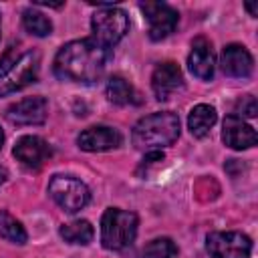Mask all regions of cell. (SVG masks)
I'll return each instance as SVG.
<instances>
[{
  "label": "cell",
  "instance_id": "1",
  "mask_svg": "<svg viewBox=\"0 0 258 258\" xmlns=\"http://www.w3.org/2000/svg\"><path fill=\"white\" fill-rule=\"evenodd\" d=\"M109 50L95 42L93 38H81L71 40L54 56V75L60 81H73V83H95L103 77L107 67Z\"/></svg>",
  "mask_w": 258,
  "mask_h": 258
},
{
  "label": "cell",
  "instance_id": "2",
  "mask_svg": "<svg viewBox=\"0 0 258 258\" xmlns=\"http://www.w3.org/2000/svg\"><path fill=\"white\" fill-rule=\"evenodd\" d=\"M179 137V117L171 111L151 113L133 127L131 141L141 151H159Z\"/></svg>",
  "mask_w": 258,
  "mask_h": 258
},
{
  "label": "cell",
  "instance_id": "3",
  "mask_svg": "<svg viewBox=\"0 0 258 258\" xmlns=\"http://www.w3.org/2000/svg\"><path fill=\"white\" fill-rule=\"evenodd\" d=\"M137 236V216L119 208H109L101 218V242L107 250H123Z\"/></svg>",
  "mask_w": 258,
  "mask_h": 258
},
{
  "label": "cell",
  "instance_id": "4",
  "mask_svg": "<svg viewBox=\"0 0 258 258\" xmlns=\"http://www.w3.org/2000/svg\"><path fill=\"white\" fill-rule=\"evenodd\" d=\"M91 30L93 40L109 48L125 36V32L129 30V18L125 10L117 6H101L91 18Z\"/></svg>",
  "mask_w": 258,
  "mask_h": 258
},
{
  "label": "cell",
  "instance_id": "5",
  "mask_svg": "<svg viewBox=\"0 0 258 258\" xmlns=\"http://www.w3.org/2000/svg\"><path fill=\"white\" fill-rule=\"evenodd\" d=\"M48 194L69 214L83 210L91 200L89 187L73 175H52L48 181Z\"/></svg>",
  "mask_w": 258,
  "mask_h": 258
},
{
  "label": "cell",
  "instance_id": "6",
  "mask_svg": "<svg viewBox=\"0 0 258 258\" xmlns=\"http://www.w3.org/2000/svg\"><path fill=\"white\" fill-rule=\"evenodd\" d=\"M40 58L36 52H24L18 60H14L8 69L0 73V97L16 93L38 79Z\"/></svg>",
  "mask_w": 258,
  "mask_h": 258
},
{
  "label": "cell",
  "instance_id": "7",
  "mask_svg": "<svg viewBox=\"0 0 258 258\" xmlns=\"http://www.w3.org/2000/svg\"><path fill=\"white\" fill-rule=\"evenodd\" d=\"M206 246L214 258H250L252 242L242 232H212Z\"/></svg>",
  "mask_w": 258,
  "mask_h": 258
},
{
  "label": "cell",
  "instance_id": "8",
  "mask_svg": "<svg viewBox=\"0 0 258 258\" xmlns=\"http://www.w3.org/2000/svg\"><path fill=\"white\" fill-rule=\"evenodd\" d=\"M139 8L147 20L151 40H161L175 30L179 16L171 6L163 4V2H141Z\"/></svg>",
  "mask_w": 258,
  "mask_h": 258
},
{
  "label": "cell",
  "instance_id": "9",
  "mask_svg": "<svg viewBox=\"0 0 258 258\" xmlns=\"http://www.w3.org/2000/svg\"><path fill=\"white\" fill-rule=\"evenodd\" d=\"M48 103L44 97H26L8 107L6 119L12 125H40L46 121Z\"/></svg>",
  "mask_w": 258,
  "mask_h": 258
},
{
  "label": "cell",
  "instance_id": "10",
  "mask_svg": "<svg viewBox=\"0 0 258 258\" xmlns=\"http://www.w3.org/2000/svg\"><path fill=\"white\" fill-rule=\"evenodd\" d=\"M151 87H153L157 101H167L173 93H177L183 87L181 69L171 60L157 64L153 75H151Z\"/></svg>",
  "mask_w": 258,
  "mask_h": 258
},
{
  "label": "cell",
  "instance_id": "11",
  "mask_svg": "<svg viewBox=\"0 0 258 258\" xmlns=\"http://www.w3.org/2000/svg\"><path fill=\"white\" fill-rule=\"evenodd\" d=\"M14 157L24 165V167H30V169H38L42 167V163L50 157V147L44 139L36 137V135H24L16 141L14 145Z\"/></svg>",
  "mask_w": 258,
  "mask_h": 258
},
{
  "label": "cell",
  "instance_id": "12",
  "mask_svg": "<svg viewBox=\"0 0 258 258\" xmlns=\"http://www.w3.org/2000/svg\"><path fill=\"white\" fill-rule=\"evenodd\" d=\"M187 67L191 75H196L202 81H210L216 71V54L212 48V42L204 36H198L191 42V52L187 56Z\"/></svg>",
  "mask_w": 258,
  "mask_h": 258
},
{
  "label": "cell",
  "instance_id": "13",
  "mask_svg": "<svg viewBox=\"0 0 258 258\" xmlns=\"http://www.w3.org/2000/svg\"><path fill=\"white\" fill-rule=\"evenodd\" d=\"M121 141H123L121 133L115 127H107V125L89 127L77 137L79 147L85 151H109L119 147Z\"/></svg>",
  "mask_w": 258,
  "mask_h": 258
},
{
  "label": "cell",
  "instance_id": "14",
  "mask_svg": "<svg viewBox=\"0 0 258 258\" xmlns=\"http://www.w3.org/2000/svg\"><path fill=\"white\" fill-rule=\"evenodd\" d=\"M220 64H222V71L228 77H238V79L250 77V73L254 69L252 54L242 44H228V46H224L222 56H220Z\"/></svg>",
  "mask_w": 258,
  "mask_h": 258
},
{
  "label": "cell",
  "instance_id": "15",
  "mask_svg": "<svg viewBox=\"0 0 258 258\" xmlns=\"http://www.w3.org/2000/svg\"><path fill=\"white\" fill-rule=\"evenodd\" d=\"M222 139L232 149H248V147L256 145V131L246 121H242L240 117L228 115L224 119Z\"/></svg>",
  "mask_w": 258,
  "mask_h": 258
},
{
  "label": "cell",
  "instance_id": "16",
  "mask_svg": "<svg viewBox=\"0 0 258 258\" xmlns=\"http://www.w3.org/2000/svg\"><path fill=\"white\" fill-rule=\"evenodd\" d=\"M218 115H216V109L212 105H206V103H200L196 105L191 111H189V117H187V127H189V133L198 139L206 137L214 123H216Z\"/></svg>",
  "mask_w": 258,
  "mask_h": 258
},
{
  "label": "cell",
  "instance_id": "17",
  "mask_svg": "<svg viewBox=\"0 0 258 258\" xmlns=\"http://www.w3.org/2000/svg\"><path fill=\"white\" fill-rule=\"evenodd\" d=\"M93 226L87 222V220H75V222H69V224H62L60 226V236L64 238V242L69 244H89L93 240Z\"/></svg>",
  "mask_w": 258,
  "mask_h": 258
},
{
  "label": "cell",
  "instance_id": "18",
  "mask_svg": "<svg viewBox=\"0 0 258 258\" xmlns=\"http://www.w3.org/2000/svg\"><path fill=\"white\" fill-rule=\"evenodd\" d=\"M107 99L113 105H129V103H135V91L125 79L111 77L107 81Z\"/></svg>",
  "mask_w": 258,
  "mask_h": 258
},
{
  "label": "cell",
  "instance_id": "19",
  "mask_svg": "<svg viewBox=\"0 0 258 258\" xmlns=\"http://www.w3.org/2000/svg\"><path fill=\"white\" fill-rule=\"evenodd\" d=\"M0 236L12 244H24L28 238L24 226L8 212H0Z\"/></svg>",
  "mask_w": 258,
  "mask_h": 258
},
{
  "label": "cell",
  "instance_id": "20",
  "mask_svg": "<svg viewBox=\"0 0 258 258\" xmlns=\"http://www.w3.org/2000/svg\"><path fill=\"white\" fill-rule=\"evenodd\" d=\"M22 24L26 28V32L34 34V36H48L52 32V22L38 10L28 8L22 14Z\"/></svg>",
  "mask_w": 258,
  "mask_h": 258
},
{
  "label": "cell",
  "instance_id": "21",
  "mask_svg": "<svg viewBox=\"0 0 258 258\" xmlns=\"http://www.w3.org/2000/svg\"><path fill=\"white\" fill-rule=\"evenodd\" d=\"M175 256H177V246L169 238H155L141 252V258H175Z\"/></svg>",
  "mask_w": 258,
  "mask_h": 258
},
{
  "label": "cell",
  "instance_id": "22",
  "mask_svg": "<svg viewBox=\"0 0 258 258\" xmlns=\"http://www.w3.org/2000/svg\"><path fill=\"white\" fill-rule=\"evenodd\" d=\"M258 111V105H256V99L252 95H244L238 103H236V117H254Z\"/></svg>",
  "mask_w": 258,
  "mask_h": 258
},
{
  "label": "cell",
  "instance_id": "23",
  "mask_svg": "<svg viewBox=\"0 0 258 258\" xmlns=\"http://www.w3.org/2000/svg\"><path fill=\"white\" fill-rule=\"evenodd\" d=\"M246 8H248V12H250L252 16H258V10H256V4H246Z\"/></svg>",
  "mask_w": 258,
  "mask_h": 258
},
{
  "label": "cell",
  "instance_id": "24",
  "mask_svg": "<svg viewBox=\"0 0 258 258\" xmlns=\"http://www.w3.org/2000/svg\"><path fill=\"white\" fill-rule=\"evenodd\" d=\"M4 179H6V169H4V167H0V183H2Z\"/></svg>",
  "mask_w": 258,
  "mask_h": 258
},
{
  "label": "cell",
  "instance_id": "25",
  "mask_svg": "<svg viewBox=\"0 0 258 258\" xmlns=\"http://www.w3.org/2000/svg\"><path fill=\"white\" fill-rule=\"evenodd\" d=\"M2 143H4V133H2V129H0V147H2Z\"/></svg>",
  "mask_w": 258,
  "mask_h": 258
}]
</instances>
